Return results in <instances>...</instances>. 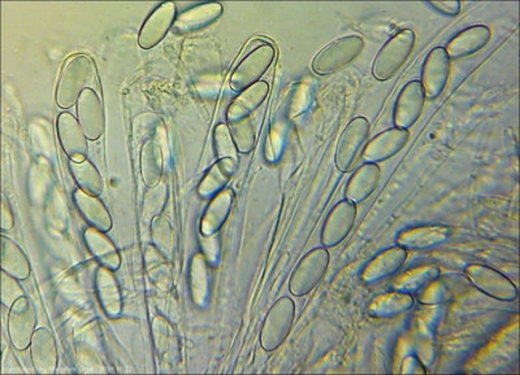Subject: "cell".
Here are the masks:
<instances>
[{"label": "cell", "instance_id": "6da1fadb", "mask_svg": "<svg viewBox=\"0 0 520 375\" xmlns=\"http://www.w3.org/2000/svg\"><path fill=\"white\" fill-rule=\"evenodd\" d=\"M94 64L89 56L80 53L68 59L56 89L58 106L71 108L77 104L81 94L89 89L88 85L94 76Z\"/></svg>", "mask_w": 520, "mask_h": 375}, {"label": "cell", "instance_id": "7a4b0ae2", "mask_svg": "<svg viewBox=\"0 0 520 375\" xmlns=\"http://www.w3.org/2000/svg\"><path fill=\"white\" fill-rule=\"evenodd\" d=\"M415 46V33L400 30L381 47L373 62L372 74L376 80L388 81L396 76L400 67L410 58Z\"/></svg>", "mask_w": 520, "mask_h": 375}, {"label": "cell", "instance_id": "3957f363", "mask_svg": "<svg viewBox=\"0 0 520 375\" xmlns=\"http://www.w3.org/2000/svg\"><path fill=\"white\" fill-rule=\"evenodd\" d=\"M364 50V41L360 35H346L332 42L313 60V71L319 76L339 72L361 55Z\"/></svg>", "mask_w": 520, "mask_h": 375}, {"label": "cell", "instance_id": "277c9868", "mask_svg": "<svg viewBox=\"0 0 520 375\" xmlns=\"http://www.w3.org/2000/svg\"><path fill=\"white\" fill-rule=\"evenodd\" d=\"M294 318V302L288 296L277 300L265 316L260 332V344L263 350L272 352L281 347L291 334Z\"/></svg>", "mask_w": 520, "mask_h": 375}, {"label": "cell", "instance_id": "5b68a950", "mask_svg": "<svg viewBox=\"0 0 520 375\" xmlns=\"http://www.w3.org/2000/svg\"><path fill=\"white\" fill-rule=\"evenodd\" d=\"M331 256L327 248H315L304 255L293 272L289 290L294 296H304L315 290L330 268Z\"/></svg>", "mask_w": 520, "mask_h": 375}, {"label": "cell", "instance_id": "8992f818", "mask_svg": "<svg viewBox=\"0 0 520 375\" xmlns=\"http://www.w3.org/2000/svg\"><path fill=\"white\" fill-rule=\"evenodd\" d=\"M465 272L472 286L489 298L506 303L518 298V287L498 270L481 264H470L466 266Z\"/></svg>", "mask_w": 520, "mask_h": 375}, {"label": "cell", "instance_id": "52a82bcc", "mask_svg": "<svg viewBox=\"0 0 520 375\" xmlns=\"http://www.w3.org/2000/svg\"><path fill=\"white\" fill-rule=\"evenodd\" d=\"M371 125L366 117H355L346 126L336 152V167L340 172H351L367 145Z\"/></svg>", "mask_w": 520, "mask_h": 375}, {"label": "cell", "instance_id": "ba28073f", "mask_svg": "<svg viewBox=\"0 0 520 375\" xmlns=\"http://www.w3.org/2000/svg\"><path fill=\"white\" fill-rule=\"evenodd\" d=\"M274 58H276V51L270 43L260 44L255 50L251 51L233 72L230 77L232 89L241 92L247 87L255 85L274 64Z\"/></svg>", "mask_w": 520, "mask_h": 375}, {"label": "cell", "instance_id": "9c48e42d", "mask_svg": "<svg viewBox=\"0 0 520 375\" xmlns=\"http://www.w3.org/2000/svg\"><path fill=\"white\" fill-rule=\"evenodd\" d=\"M37 325V313L28 298L23 296L11 307L8 317V332L12 346L19 351L31 347L33 335Z\"/></svg>", "mask_w": 520, "mask_h": 375}, {"label": "cell", "instance_id": "30bf717a", "mask_svg": "<svg viewBox=\"0 0 520 375\" xmlns=\"http://www.w3.org/2000/svg\"><path fill=\"white\" fill-rule=\"evenodd\" d=\"M450 76V58L444 47H436L429 53L421 69V86L429 99L440 97Z\"/></svg>", "mask_w": 520, "mask_h": 375}, {"label": "cell", "instance_id": "8fae6325", "mask_svg": "<svg viewBox=\"0 0 520 375\" xmlns=\"http://www.w3.org/2000/svg\"><path fill=\"white\" fill-rule=\"evenodd\" d=\"M357 218V206L341 200L332 209L322 231V243L325 248L336 247L348 238Z\"/></svg>", "mask_w": 520, "mask_h": 375}, {"label": "cell", "instance_id": "7c38bea8", "mask_svg": "<svg viewBox=\"0 0 520 375\" xmlns=\"http://www.w3.org/2000/svg\"><path fill=\"white\" fill-rule=\"evenodd\" d=\"M453 229L445 225H426L400 231L397 236V245L405 250L426 251L449 242Z\"/></svg>", "mask_w": 520, "mask_h": 375}, {"label": "cell", "instance_id": "4fadbf2b", "mask_svg": "<svg viewBox=\"0 0 520 375\" xmlns=\"http://www.w3.org/2000/svg\"><path fill=\"white\" fill-rule=\"evenodd\" d=\"M470 284L468 278L463 275L449 274L441 277L440 274L418 293V300L426 305L447 304L466 293Z\"/></svg>", "mask_w": 520, "mask_h": 375}, {"label": "cell", "instance_id": "5bb4252c", "mask_svg": "<svg viewBox=\"0 0 520 375\" xmlns=\"http://www.w3.org/2000/svg\"><path fill=\"white\" fill-rule=\"evenodd\" d=\"M426 95L419 81H411L400 90L394 108L393 121L396 128L410 129L423 113Z\"/></svg>", "mask_w": 520, "mask_h": 375}, {"label": "cell", "instance_id": "9a60e30c", "mask_svg": "<svg viewBox=\"0 0 520 375\" xmlns=\"http://www.w3.org/2000/svg\"><path fill=\"white\" fill-rule=\"evenodd\" d=\"M409 139H410L409 130L399 128L388 129L367 143L361 158L366 163H381L402 151L408 145Z\"/></svg>", "mask_w": 520, "mask_h": 375}, {"label": "cell", "instance_id": "2e32d148", "mask_svg": "<svg viewBox=\"0 0 520 375\" xmlns=\"http://www.w3.org/2000/svg\"><path fill=\"white\" fill-rule=\"evenodd\" d=\"M175 3H163L143 24L140 32L139 43L142 49H154L166 37L176 20Z\"/></svg>", "mask_w": 520, "mask_h": 375}, {"label": "cell", "instance_id": "e0dca14e", "mask_svg": "<svg viewBox=\"0 0 520 375\" xmlns=\"http://www.w3.org/2000/svg\"><path fill=\"white\" fill-rule=\"evenodd\" d=\"M408 255V250L400 245L382 251L367 264L361 272V281L367 284H373L391 277L405 265Z\"/></svg>", "mask_w": 520, "mask_h": 375}, {"label": "cell", "instance_id": "ac0fdd59", "mask_svg": "<svg viewBox=\"0 0 520 375\" xmlns=\"http://www.w3.org/2000/svg\"><path fill=\"white\" fill-rule=\"evenodd\" d=\"M77 120L88 139L97 140L103 133V104L97 92L91 87L81 94L77 101Z\"/></svg>", "mask_w": 520, "mask_h": 375}, {"label": "cell", "instance_id": "d6986e66", "mask_svg": "<svg viewBox=\"0 0 520 375\" xmlns=\"http://www.w3.org/2000/svg\"><path fill=\"white\" fill-rule=\"evenodd\" d=\"M58 135L63 149L71 161L86 160L88 156V137L83 133L79 120L71 113H62L58 119Z\"/></svg>", "mask_w": 520, "mask_h": 375}, {"label": "cell", "instance_id": "ffe728a7", "mask_svg": "<svg viewBox=\"0 0 520 375\" xmlns=\"http://www.w3.org/2000/svg\"><path fill=\"white\" fill-rule=\"evenodd\" d=\"M380 179V167L378 164L364 163L355 170L346 185V200L355 206L366 202L379 188Z\"/></svg>", "mask_w": 520, "mask_h": 375}, {"label": "cell", "instance_id": "44dd1931", "mask_svg": "<svg viewBox=\"0 0 520 375\" xmlns=\"http://www.w3.org/2000/svg\"><path fill=\"white\" fill-rule=\"evenodd\" d=\"M33 366L38 374H53L58 368V347L50 330H35L31 344Z\"/></svg>", "mask_w": 520, "mask_h": 375}, {"label": "cell", "instance_id": "7402d4cb", "mask_svg": "<svg viewBox=\"0 0 520 375\" xmlns=\"http://www.w3.org/2000/svg\"><path fill=\"white\" fill-rule=\"evenodd\" d=\"M492 38L490 29L486 25H474L456 35L447 46L450 59L466 58L483 49Z\"/></svg>", "mask_w": 520, "mask_h": 375}, {"label": "cell", "instance_id": "603a6c76", "mask_svg": "<svg viewBox=\"0 0 520 375\" xmlns=\"http://www.w3.org/2000/svg\"><path fill=\"white\" fill-rule=\"evenodd\" d=\"M223 11V5L220 3H203L178 14L173 24V30L180 34H187V33L206 28L219 19Z\"/></svg>", "mask_w": 520, "mask_h": 375}, {"label": "cell", "instance_id": "cb8c5ba5", "mask_svg": "<svg viewBox=\"0 0 520 375\" xmlns=\"http://www.w3.org/2000/svg\"><path fill=\"white\" fill-rule=\"evenodd\" d=\"M233 203H235V193L232 188H226L212 197L200 222V234L203 236H212L219 233L226 218L229 217Z\"/></svg>", "mask_w": 520, "mask_h": 375}, {"label": "cell", "instance_id": "d4e9b609", "mask_svg": "<svg viewBox=\"0 0 520 375\" xmlns=\"http://www.w3.org/2000/svg\"><path fill=\"white\" fill-rule=\"evenodd\" d=\"M95 287L104 313L111 318L120 316L122 311L120 287L112 270L101 266L95 275Z\"/></svg>", "mask_w": 520, "mask_h": 375}, {"label": "cell", "instance_id": "484cf974", "mask_svg": "<svg viewBox=\"0 0 520 375\" xmlns=\"http://www.w3.org/2000/svg\"><path fill=\"white\" fill-rule=\"evenodd\" d=\"M415 305L414 295L402 291L382 293L371 302L369 313L373 318H394L410 312Z\"/></svg>", "mask_w": 520, "mask_h": 375}, {"label": "cell", "instance_id": "4316f807", "mask_svg": "<svg viewBox=\"0 0 520 375\" xmlns=\"http://www.w3.org/2000/svg\"><path fill=\"white\" fill-rule=\"evenodd\" d=\"M86 245L92 256L100 261L101 265L104 268L116 272L121 265V257L118 248L115 247L112 241L106 236L103 231L89 227L83 234Z\"/></svg>", "mask_w": 520, "mask_h": 375}, {"label": "cell", "instance_id": "83f0119b", "mask_svg": "<svg viewBox=\"0 0 520 375\" xmlns=\"http://www.w3.org/2000/svg\"><path fill=\"white\" fill-rule=\"evenodd\" d=\"M73 199L81 215L91 227L103 233H109L112 229V218H111L110 212L107 211L106 206L101 202V199H98V197H92L81 188H77L74 191Z\"/></svg>", "mask_w": 520, "mask_h": 375}, {"label": "cell", "instance_id": "f1b7e54d", "mask_svg": "<svg viewBox=\"0 0 520 375\" xmlns=\"http://www.w3.org/2000/svg\"><path fill=\"white\" fill-rule=\"evenodd\" d=\"M268 92H270V86L265 81H259L255 85L247 87L246 90L241 91V94L235 99V101L228 108V112H226L228 121L245 119V117H249L251 113L255 112L265 103Z\"/></svg>", "mask_w": 520, "mask_h": 375}, {"label": "cell", "instance_id": "f546056e", "mask_svg": "<svg viewBox=\"0 0 520 375\" xmlns=\"http://www.w3.org/2000/svg\"><path fill=\"white\" fill-rule=\"evenodd\" d=\"M237 160L235 159H220L217 164L212 165L210 170L206 173L198 188L199 197L211 199L221 191L226 190L233 174L236 173Z\"/></svg>", "mask_w": 520, "mask_h": 375}, {"label": "cell", "instance_id": "4dcf8cb0", "mask_svg": "<svg viewBox=\"0 0 520 375\" xmlns=\"http://www.w3.org/2000/svg\"><path fill=\"white\" fill-rule=\"evenodd\" d=\"M2 270L19 281L31 275L28 257L16 243L5 236H2Z\"/></svg>", "mask_w": 520, "mask_h": 375}, {"label": "cell", "instance_id": "1f68e13d", "mask_svg": "<svg viewBox=\"0 0 520 375\" xmlns=\"http://www.w3.org/2000/svg\"><path fill=\"white\" fill-rule=\"evenodd\" d=\"M441 274L440 266L436 264H429V265L418 266V268L409 270L405 274L400 275L396 282H394V290L402 291V293H419L424 287L429 286L433 279Z\"/></svg>", "mask_w": 520, "mask_h": 375}, {"label": "cell", "instance_id": "d6a6232c", "mask_svg": "<svg viewBox=\"0 0 520 375\" xmlns=\"http://www.w3.org/2000/svg\"><path fill=\"white\" fill-rule=\"evenodd\" d=\"M163 152L155 140H149L140 154V173L149 188H157L163 173Z\"/></svg>", "mask_w": 520, "mask_h": 375}, {"label": "cell", "instance_id": "836d02e7", "mask_svg": "<svg viewBox=\"0 0 520 375\" xmlns=\"http://www.w3.org/2000/svg\"><path fill=\"white\" fill-rule=\"evenodd\" d=\"M71 172L73 174L74 181L85 193L98 197L103 191V179H101V173L98 172L95 165H92L91 161L83 160L81 163L71 161Z\"/></svg>", "mask_w": 520, "mask_h": 375}, {"label": "cell", "instance_id": "e575fe53", "mask_svg": "<svg viewBox=\"0 0 520 375\" xmlns=\"http://www.w3.org/2000/svg\"><path fill=\"white\" fill-rule=\"evenodd\" d=\"M190 281L194 302L197 304H205L210 291V274L207 263L202 255H197L191 263Z\"/></svg>", "mask_w": 520, "mask_h": 375}, {"label": "cell", "instance_id": "d590c367", "mask_svg": "<svg viewBox=\"0 0 520 375\" xmlns=\"http://www.w3.org/2000/svg\"><path fill=\"white\" fill-rule=\"evenodd\" d=\"M229 124L230 133H232L238 152L249 154L251 149L255 147L256 140L255 126L253 124V120L249 116L245 117V119L236 120V121L229 122Z\"/></svg>", "mask_w": 520, "mask_h": 375}, {"label": "cell", "instance_id": "8d00e7d4", "mask_svg": "<svg viewBox=\"0 0 520 375\" xmlns=\"http://www.w3.org/2000/svg\"><path fill=\"white\" fill-rule=\"evenodd\" d=\"M215 154L220 159H235L237 160L238 152L230 129L226 124H219L214 130Z\"/></svg>", "mask_w": 520, "mask_h": 375}, {"label": "cell", "instance_id": "74e56055", "mask_svg": "<svg viewBox=\"0 0 520 375\" xmlns=\"http://www.w3.org/2000/svg\"><path fill=\"white\" fill-rule=\"evenodd\" d=\"M152 241L161 254L166 256L172 254L175 238H173L172 227L169 221L164 218H155L152 222Z\"/></svg>", "mask_w": 520, "mask_h": 375}, {"label": "cell", "instance_id": "f35d334b", "mask_svg": "<svg viewBox=\"0 0 520 375\" xmlns=\"http://www.w3.org/2000/svg\"><path fill=\"white\" fill-rule=\"evenodd\" d=\"M23 296L24 290L19 284V279L2 272V295H0V299H2L3 305L11 308Z\"/></svg>", "mask_w": 520, "mask_h": 375}, {"label": "cell", "instance_id": "ab89813d", "mask_svg": "<svg viewBox=\"0 0 520 375\" xmlns=\"http://www.w3.org/2000/svg\"><path fill=\"white\" fill-rule=\"evenodd\" d=\"M400 374H426L427 369L421 364L419 357L410 355L406 357L400 365Z\"/></svg>", "mask_w": 520, "mask_h": 375}, {"label": "cell", "instance_id": "60d3db41", "mask_svg": "<svg viewBox=\"0 0 520 375\" xmlns=\"http://www.w3.org/2000/svg\"><path fill=\"white\" fill-rule=\"evenodd\" d=\"M435 10L440 11L441 14H448V16H457L460 11V3L457 0H448V2H436L432 0L429 2Z\"/></svg>", "mask_w": 520, "mask_h": 375}, {"label": "cell", "instance_id": "b9f144b4", "mask_svg": "<svg viewBox=\"0 0 520 375\" xmlns=\"http://www.w3.org/2000/svg\"><path fill=\"white\" fill-rule=\"evenodd\" d=\"M14 215L11 211V204L8 203L7 197H3L2 203V229L11 230L14 227Z\"/></svg>", "mask_w": 520, "mask_h": 375}]
</instances>
